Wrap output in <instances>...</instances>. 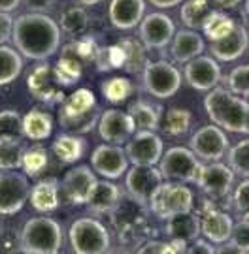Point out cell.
Here are the masks:
<instances>
[{
	"label": "cell",
	"instance_id": "obj_26",
	"mask_svg": "<svg viewBox=\"0 0 249 254\" xmlns=\"http://www.w3.org/2000/svg\"><path fill=\"white\" fill-rule=\"evenodd\" d=\"M28 201L38 213L55 211L61 203V185H59V181L49 177V179H42V181L34 183L32 189H30Z\"/></svg>",
	"mask_w": 249,
	"mask_h": 254
},
{
	"label": "cell",
	"instance_id": "obj_7",
	"mask_svg": "<svg viewBox=\"0 0 249 254\" xmlns=\"http://www.w3.org/2000/svg\"><path fill=\"white\" fill-rule=\"evenodd\" d=\"M194 207V196L193 190L183 185V183H170L165 181L163 187L153 196L149 203V211L159 218L168 220L174 215L181 213H191Z\"/></svg>",
	"mask_w": 249,
	"mask_h": 254
},
{
	"label": "cell",
	"instance_id": "obj_59",
	"mask_svg": "<svg viewBox=\"0 0 249 254\" xmlns=\"http://www.w3.org/2000/svg\"><path fill=\"white\" fill-rule=\"evenodd\" d=\"M246 13H248V17H249V0H246Z\"/></svg>",
	"mask_w": 249,
	"mask_h": 254
},
{
	"label": "cell",
	"instance_id": "obj_51",
	"mask_svg": "<svg viewBox=\"0 0 249 254\" xmlns=\"http://www.w3.org/2000/svg\"><path fill=\"white\" fill-rule=\"evenodd\" d=\"M187 254H215V249L206 239H196L187 247Z\"/></svg>",
	"mask_w": 249,
	"mask_h": 254
},
{
	"label": "cell",
	"instance_id": "obj_13",
	"mask_svg": "<svg viewBox=\"0 0 249 254\" xmlns=\"http://www.w3.org/2000/svg\"><path fill=\"white\" fill-rule=\"evenodd\" d=\"M234 177L236 175L227 164L210 162L202 164V170L198 173L196 185L210 200H227L232 194Z\"/></svg>",
	"mask_w": 249,
	"mask_h": 254
},
{
	"label": "cell",
	"instance_id": "obj_49",
	"mask_svg": "<svg viewBox=\"0 0 249 254\" xmlns=\"http://www.w3.org/2000/svg\"><path fill=\"white\" fill-rule=\"evenodd\" d=\"M21 4H25L28 13H47L57 6V0H23Z\"/></svg>",
	"mask_w": 249,
	"mask_h": 254
},
{
	"label": "cell",
	"instance_id": "obj_14",
	"mask_svg": "<svg viewBox=\"0 0 249 254\" xmlns=\"http://www.w3.org/2000/svg\"><path fill=\"white\" fill-rule=\"evenodd\" d=\"M27 89L38 102H44L47 106L65 102L63 87L57 81L53 66L47 63H42L36 68H32V72L27 77Z\"/></svg>",
	"mask_w": 249,
	"mask_h": 254
},
{
	"label": "cell",
	"instance_id": "obj_4",
	"mask_svg": "<svg viewBox=\"0 0 249 254\" xmlns=\"http://www.w3.org/2000/svg\"><path fill=\"white\" fill-rule=\"evenodd\" d=\"M68 239L74 254H106L111 249L108 228L91 217L74 220L68 230Z\"/></svg>",
	"mask_w": 249,
	"mask_h": 254
},
{
	"label": "cell",
	"instance_id": "obj_32",
	"mask_svg": "<svg viewBox=\"0 0 249 254\" xmlns=\"http://www.w3.org/2000/svg\"><path fill=\"white\" fill-rule=\"evenodd\" d=\"M102 111L100 108L92 109L85 115H66L59 111V125L65 130L66 134H76V136H82L87 134L89 130L98 125V119H100Z\"/></svg>",
	"mask_w": 249,
	"mask_h": 254
},
{
	"label": "cell",
	"instance_id": "obj_37",
	"mask_svg": "<svg viewBox=\"0 0 249 254\" xmlns=\"http://www.w3.org/2000/svg\"><path fill=\"white\" fill-rule=\"evenodd\" d=\"M119 46L125 53V70L127 72H142L148 64L146 59V47L136 38H121Z\"/></svg>",
	"mask_w": 249,
	"mask_h": 254
},
{
	"label": "cell",
	"instance_id": "obj_11",
	"mask_svg": "<svg viewBox=\"0 0 249 254\" xmlns=\"http://www.w3.org/2000/svg\"><path fill=\"white\" fill-rule=\"evenodd\" d=\"M189 149L194 153L198 160L204 162H219L229 153L231 143L225 130L215 125H206L198 128L189 139Z\"/></svg>",
	"mask_w": 249,
	"mask_h": 254
},
{
	"label": "cell",
	"instance_id": "obj_31",
	"mask_svg": "<svg viewBox=\"0 0 249 254\" xmlns=\"http://www.w3.org/2000/svg\"><path fill=\"white\" fill-rule=\"evenodd\" d=\"M61 32H65L66 36L72 40L87 36V27H89V15L83 6H70L63 11L61 21H59Z\"/></svg>",
	"mask_w": 249,
	"mask_h": 254
},
{
	"label": "cell",
	"instance_id": "obj_41",
	"mask_svg": "<svg viewBox=\"0 0 249 254\" xmlns=\"http://www.w3.org/2000/svg\"><path fill=\"white\" fill-rule=\"evenodd\" d=\"M23 115L15 109L0 111V139H13L23 141Z\"/></svg>",
	"mask_w": 249,
	"mask_h": 254
},
{
	"label": "cell",
	"instance_id": "obj_9",
	"mask_svg": "<svg viewBox=\"0 0 249 254\" xmlns=\"http://www.w3.org/2000/svg\"><path fill=\"white\" fill-rule=\"evenodd\" d=\"M163 183H165V177L157 166H132L125 173L127 196L148 209L153 196L163 187Z\"/></svg>",
	"mask_w": 249,
	"mask_h": 254
},
{
	"label": "cell",
	"instance_id": "obj_12",
	"mask_svg": "<svg viewBox=\"0 0 249 254\" xmlns=\"http://www.w3.org/2000/svg\"><path fill=\"white\" fill-rule=\"evenodd\" d=\"M196 215L200 218V234L206 237V241H210L212 245H223L231 241L234 220L229 213L217 207L213 200H204L202 207Z\"/></svg>",
	"mask_w": 249,
	"mask_h": 254
},
{
	"label": "cell",
	"instance_id": "obj_34",
	"mask_svg": "<svg viewBox=\"0 0 249 254\" xmlns=\"http://www.w3.org/2000/svg\"><path fill=\"white\" fill-rule=\"evenodd\" d=\"M23 72V57L17 49L0 46V87L15 81Z\"/></svg>",
	"mask_w": 249,
	"mask_h": 254
},
{
	"label": "cell",
	"instance_id": "obj_8",
	"mask_svg": "<svg viewBox=\"0 0 249 254\" xmlns=\"http://www.w3.org/2000/svg\"><path fill=\"white\" fill-rule=\"evenodd\" d=\"M183 81V72L177 70L168 61L148 63L142 70V87L155 98H170L179 91Z\"/></svg>",
	"mask_w": 249,
	"mask_h": 254
},
{
	"label": "cell",
	"instance_id": "obj_58",
	"mask_svg": "<svg viewBox=\"0 0 249 254\" xmlns=\"http://www.w3.org/2000/svg\"><path fill=\"white\" fill-rule=\"evenodd\" d=\"M82 6H94V4H98V2H102V0H78Z\"/></svg>",
	"mask_w": 249,
	"mask_h": 254
},
{
	"label": "cell",
	"instance_id": "obj_21",
	"mask_svg": "<svg viewBox=\"0 0 249 254\" xmlns=\"http://www.w3.org/2000/svg\"><path fill=\"white\" fill-rule=\"evenodd\" d=\"M85 66H87V63L82 59V55H80L74 42L66 44L61 49V57H59L57 64L53 66V72H55L59 85L63 89L76 85V83L82 79V73L85 70Z\"/></svg>",
	"mask_w": 249,
	"mask_h": 254
},
{
	"label": "cell",
	"instance_id": "obj_28",
	"mask_svg": "<svg viewBox=\"0 0 249 254\" xmlns=\"http://www.w3.org/2000/svg\"><path fill=\"white\" fill-rule=\"evenodd\" d=\"M129 115L132 117L134 125H136V132H155L161 125V117H163V108L155 106L151 102L136 100L129 104Z\"/></svg>",
	"mask_w": 249,
	"mask_h": 254
},
{
	"label": "cell",
	"instance_id": "obj_18",
	"mask_svg": "<svg viewBox=\"0 0 249 254\" xmlns=\"http://www.w3.org/2000/svg\"><path fill=\"white\" fill-rule=\"evenodd\" d=\"M183 77L187 85L193 87L194 91L210 92L221 81V66L213 57L200 55L185 64Z\"/></svg>",
	"mask_w": 249,
	"mask_h": 254
},
{
	"label": "cell",
	"instance_id": "obj_55",
	"mask_svg": "<svg viewBox=\"0 0 249 254\" xmlns=\"http://www.w3.org/2000/svg\"><path fill=\"white\" fill-rule=\"evenodd\" d=\"M215 4H219L221 8H227V9H231V8H236L238 4H240L242 0H213Z\"/></svg>",
	"mask_w": 249,
	"mask_h": 254
},
{
	"label": "cell",
	"instance_id": "obj_45",
	"mask_svg": "<svg viewBox=\"0 0 249 254\" xmlns=\"http://www.w3.org/2000/svg\"><path fill=\"white\" fill-rule=\"evenodd\" d=\"M187 243L181 241H157V239H151L146 241L138 247V251L134 254H187Z\"/></svg>",
	"mask_w": 249,
	"mask_h": 254
},
{
	"label": "cell",
	"instance_id": "obj_62",
	"mask_svg": "<svg viewBox=\"0 0 249 254\" xmlns=\"http://www.w3.org/2000/svg\"><path fill=\"white\" fill-rule=\"evenodd\" d=\"M57 254H59V253H57Z\"/></svg>",
	"mask_w": 249,
	"mask_h": 254
},
{
	"label": "cell",
	"instance_id": "obj_30",
	"mask_svg": "<svg viewBox=\"0 0 249 254\" xmlns=\"http://www.w3.org/2000/svg\"><path fill=\"white\" fill-rule=\"evenodd\" d=\"M51 151L61 164H74L83 156L85 151V139L76 134H63L53 141Z\"/></svg>",
	"mask_w": 249,
	"mask_h": 254
},
{
	"label": "cell",
	"instance_id": "obj_19",
	"mask_svg": "<svg viewBox=\"0 0 249 254\" xmlns=\"http://www.w3.org/2000/svg\"><path fill=\"white\" fill-rule=\"evenodd\" d=\"M92 170L104 179H119L129 172V158L125 154V147L102 143L91 154Z\"/></svg>",
	"mask_w": 249,
	"mask_h": 254
},
{
	"label": "cell",
	"instance_id": "obj_53",
	"mask_svg": "<svg viewBox=\"0 0 249 254\" xmlns=\"http://www.w3.org/2000/svg\"><path fill=\"white\" fill-rule=\"evenodd\" d=\"M21 2H23V0H0V11L9 13V11L17 9L19 6H21Z\"/></svg>",
	"mask_w": 249,
	"mask_h": 254
},
{
	"label": "cell",
	"instance_id": "obj_54",
	"mask_svg": "<svg viewBox=\"0 0 249 254\" xmlns=\"http://www.w3.org/2000/svg\"><path fill=\"white\" fill-rule=\"evenodd\" d=\"M149 4H153L155 8H174V6H177V4H181L183 0H148Z\"/></svg>",
	"mask_w": 249,
	"mask_h": 254
},
{
	"label": "cell",
	"instance_id": "obj_43",
	"mask_svg": "<svg viewBox=\"0 0 249 254\" xmlns=\"http://www.w3.org/2000/svg\"><path fill=\"white\" fill-rule=\"evenodd\" d=\"M229 168L234 172V175L249 179V137L229 149Z\"/></svg>",
	"mask_w": 249,
	"mask_h": 254
},
{
	"label": "cell",
	"instance_id": "obj_35",
	"mask_svg": "<svg viewBox=\"0 0 249 254\" xmlns=\"http://www.w3.org/2000/svg\"><path fill=\"white\" fill-rule=\"evenodd\" d=\"M96 108H98V104H96L94 94L89 89H78L70 96H66L59 111L66 113V115H85Z\"/></svg>",
	"mask_w": 249,
	"mask_h": 254
},
{
	"label": "cell",
	"instance_id": "obj_42",
	"mask_svg": "<svg viewBox=\"0 0 249 254\" xmlns=\"http://www.w3.org/2000/svg\"><path fill=\"white\" fill-rule=\"evenodd\" d=\"M47 168V153L44 147L32 145L27 147V151L23 154V162H21V170L27 175L28 179H34Z\"/></svg>",
	"mask_w": 249,
	"mask_h": 254
},
{
	"label": "cell",
	"instance_id": "obj_33",
	"mask_svg": "<svg viewBox=\"0 0 249 254\" xmlns=\"http://www.w3.org/2000/svg\"><path fill=\"white\" fill-rule=\"evenodd\" d=\"M234 27H236V21L231 15L223 13L219 9H212V13L204 21L202 32L204 36L213 44V42H219V40L229 36L232 30H234Z\"/></svg>",
	"mask_w": 249,
	"mask_h": 254
},
{
	"label": "cell",
	"instance_id": "obj_23",
	"mask_svg": "<svg viewBox=\"0 0 249 254\" xmlns=\"http://www.w3.org/2000/svg\"><path fill=\"white\" fill-rule=\"evenodd\" d=\"M108 15L117 30H132L146 17V0H111Z\"/></svg>",
	"mask_w": 249,
	"mask_h": 254
},
{
	"label": "cell",
	"instance_id": "obj_38",
	"mask_svg": "<svg viewBox=\"0 0 249 254\" xmlns=\"http://www.w3.org/2000/svg\"><path fill=\"white\" fill-rule=\"evenodd\" d=\"M212 13L208 0H187L181 6V21L189 30H202L204 21Z\"/></svg>",
	"mask_w": 249,
	"mask_h": 254
},
{
	"label": "cell",
	"instance_id": "obj_5",
	"mask_svg": "<svg viewBox=\"0 0 249 254\" xmlns=\"http://www.w3.org/2000/svg\"><path fill=\"white\" fill-rule=\"evenodd\" d=\"M148 215L149 209L140 205L129 196H123L119 205L110 213V218L113 222V230L119 236L123 243L127 241H140L146 228H148Z\"/></svg>",
	"mask_w": 249,
	"mask_h": 254
},
{
	"label": "cell",
	"instance_id": "obj_61",
	"mask_svg": "<svg viewBox=\"0 0 249 254\" xmlns=\"http://www.w3.org/2000/svg\"><path fill=\"white\" fill-rule=\"evenodd\" d=\"M0 224H2V222H0Z\"/></svg>",
	"mask_w": 249,
	"mask_h": 254
},
{
	"label": "cell",
	"instance_id": "obj_6",
	"mask_svg": "<svg viewBox=\"0 0 249 254\" xmlns=\"http://www.w3.org/2000/svg\"><path fill=\"white\" fill-rule=\"evenodd\" d=\"M163 177L170 183H196L202 162L194 156L189 147L175 145L166 149L157 166Z\"/></svg>",
	"mask_w": 249,
	"mask_h": 254
},
{
	"label": "cell",
	"instance_id": "obj_3",
	"mask_svg": "<svg viewBox=\"0 0 249 254\" xmlns=\"http://www.w3.org/2000/svg\"><path fill=\"white\" fill-rule=\"evenodd\" d=\"M19 247L32 254H57L63 247V228L49 217H32L21 228Z\"/></svg>",
	"mask_w": 249,
	"mask_h": 254
},
{
	"label": "cell",
	"instance_id": "obj_2",
	"mask_svg": "<svg viewBox=\"0 0 249 254\" xmlns=\"http://www.w3.org/2000/svg\"><path fill=\"white\" fill-rule=\"evenodd\" d=\"M204 109L215 127L234 134H246L249 102L229 89L215 87L204 98Z\"/></svg>",
	"mask_w": 249,
	"mask_h": 254
},
{
	"label": "cell",
	"instance_id": "obj_48",
	"mask_svg": "<svg viewBox=\"0 0 249 254\" xmlns=\"http://www.w3.org/2000/svg\"><path fill=\"white\" fill-rule=\"evenodd\" d=\"M231 243L249 253V217H240L238 222H234Z\"/></svg>",
	"mask_w": 249,
	"mask_h": 254
},
{
	"label": "cell",
	"instance_id": "obj_36",
	"mask_svg": "<svg viewBox=\"0 0 249 254\" xmlns=\"http://www.w3.org/2000/svg\"><path fill=\"white\" fill-rule=\"evenodd\" d=\"M193 125V115L189 109L183 108H172L165 113V123H163V130L165 134L170 137H181L189 134Z\"/></svg>",
	"mask_w": 249,
	"mask_h": 254
},
{
	"label": "cell",
	"instance_id": "obj_56",
	"mask_svg": "<svg viewBox=\"0 0 249 254\" xmlns=\"http://www.w3.org/2000/svg\"><path fill=\"white\" fill-rule=\"evenodd\" d=\"M106 254H132V251H129L127 247H113Z\"/></svg>",
	"mask_w": 249,
	"mask_h": 254
},
{
	"label": "cell",
	"instance_id": "obj_10",
	"mask_svg": "<svg viewBox=\"0 0 249 254\" xmlns=\"http://www.w3.org/2000/svg\"><path fill=\"white\" fill-rule=\"evenodd\" d=\"M30 179L17 170L0 172V215H17L30 198Z\"/></svg>",
	"mask_w": 249,
	"mask_h": 254
},
{
	"label": "cell",
	"instance_id": "obj_20",
	"mask_svg": "<svg viewBox=\"0 0 249 254\" xmlns=\"http://www.w3.org/2000/svg\"><path fill=\"white\" fill-rule=\"evenodd\" d=\"M96 175L87 166H76L68 170L61 183V190L66 196V200L74 205H87L92 190L96 187Z\"/></svg>",
	"mask_w": 249,
	"mask_h": 254
},
{
	"label": "cell",
	"instance_id": "obj_22",
	"mask_svg": "<svg viewBox=\"0 0 249 254\" xmlns=\"http://www.w3.org/2000/svg\"><path fill=\"white\" fill-rule=\"evenodd\" d=\"M249 47V32L246 25L236 23V27L227 38H223L219 42L210 44V53L215 61L219 63H232L236 59H240L242 55L248 51Z\"/></svg>",
	"mask_w": 249,
	"mask_h": 254
},
{
	"label": "cell",
	"instance_id": "obj_24",
	"mask_svg": "<svg viewBox=\"0 0 249 254\" xmlns=\"http://www.w3.org/2000/svg\"><path fill=\"white\" fill-rule=\"evenodd\" d=\"M206 49L204 38L196 30H177L174 40L170 42V57L177 64H187L193 59L200 57Z\"/></svg>",
	"mask_w": 249,
	"mask_h": 254
},
{
	"label": "cell",
	"instance_id": "obj_27",
	"mask_svg": "<svg viewBox=\"0 0 249 254\" xmlns=\"http://www.w3.org/2000/svg\"><path fill=\"white\" fill-rule=\"evenodd\" d=\"M123 190L113 181H98L91 198L87 201V207L92 213H108L110 215L113 209L119 205L123 200Z\"/></svg>",
	"mask_w": 249,
	"mask_h": 254
},
{
	"label": "cell",
	"instance_id": "obj_50",
	"mask_svg": "<svg viewBox=\"0 0 249 254\" xmlns=\"http://www.w3.org/2000/svg\"><path fill=\"white\" fill-rule=\"evenodd\" d=\"M13 19L9 13H4L0 11V46H4L8 40H11L13 36Z\"/></svg>",
	"mask_w": 249,
	"mask_h": 254
},
{
	"label": "cell",
	"instance_id": "obj_52",
	"mask_svg": "<svg viewBox=\"0 0 249 254\" xmlns=\"http://www.w3.org/2000/svg\"><path fill=\"white\" fill-rule=\"evenodd\" d=\"M215 254H248V253L242 251L240 247H236L234 243H231V241H227V243H223V245H217Z\"/></svg>",
	"mask_w": 249,
	"mask_h": 254
},
{
	"label": "cell",
	"instance_id": "obj_60",
	"mask_svg": "<svg viewBox=\"0 0 249 254\" xmlns=\"http://www.w3.org/2000/svg\"><path fill=\"white\" fill-rule=\"evenodd\" d=\"M246 134H249V117H248V127H246Z\"/></svg>",
	"mask_w": 249,
	"mask_h": 254
},
{
	"label": "cell",
	"instance_id": "obj_29",
	"mask_svg": "<svg viewBox=\"0 0 249 254\" xmlns=\"http://www.w3.org/2000/svg\"><path fill=\"white\" fill-rule=\"evenodd\" d=\"M53 132V115L42 109H30L23 115V134L30 141L47 139Z\"/></svg>",
	"mask_w": 249,
	"mask_h": 254
},
{
	"label": "cell",
	"instance_id": "obj_39",
	"mask_svg": "<svg viewBox=\"0 0 249 254\" xmlns=\"http://www.w3.org/2000/svg\"><path fill=\"white\" fill-rule=\"evenodd\" d=\"M100 91L104 94V98L111 104H119V102H127L134 92V85L129 77L125 75H115L110 77L106 81H102Z\"/></svg>",
	"mask_w": 249,
	"mask_h": 254
},
{
	"label": "cell",
	"instance_id": "obj_40",
	"mask_svg": "<svg viewBox=\"0 0 249 254\" xmlns=\"http://www.w3.org/2000/svg\"><path fill=\"white\" fill-rule=\"evenodd\" d=\"M25 151H27V147L23 145V141L0 139V172L19 170Z\"/></svg>",
	"mask_w": 249,
	"mask_h": 254
},
{
	"label": "cell",
	"instance_id": "obj_1",
	"mask_svg": "<svg viewBox=\"0 0 249 254\" xmlns=\"http://www.w3.org/2000/svg\"><path fill=\"white\" fill-rule=\"evenodd\" d=\"M13 44L21 57L46 63L61 49V27L47 13H23L13 23Z\"/></svg>",
	"mask_w": 249,
	"mask_h": 254
},
{
	"label": "cell",
	"instance_id": "obj_47",
	"mask_svg": "<svg viewBox=\"0 0 249 254\" xmlns=\"http://www.w3.org/2000/svg\"><path fill=\"white\" fill-rule=\"evenodd\" d=\"M231 205L238 217H249V179H244L234 189L231 194Z\"/></svg>",
	"mask_w": 249,
	"mask_h": 254
},
{
	"label": "cell",
	"instance_id": "obj_16",
	"mask_svg": "<svg viewBox=\"0 0 249 254\" xmlns=\"http://www.w3.org/2000/svg\"><path fill=\"white\" fill-rule=\"evenodd\" d=\"M140 42L146 49H165L175 36L174 21L163 11H153L142 19L138 27Z\"/></svg>",
	"mask_w": 249,
	"mask_h": 254
},
{
	"label": "cell",
	"instance_id": "obj_57",
	"mask_svg": "<svg viewBox=\"0 0 249 254\" xmlns=\"http://www.w3.org/2000/svg\"><path fill=\"white\" fill-rule=\"evenodd\" d=\"M8 254H32L30 251H27V249H23V247H17V249H11V251H8Z\"/></svg>",
	"mask_w": 249,
	"mask_h": 254
},
{
	"label": "cell",
	"instance_id": "obj_17",
	"mask_svg": "<svg viewBox=\"0 0 249 254\" xmlns=\"http://www.w3.org/2000/svg\"><path fill=\"white\" fill-rule=\"evenodd\" d=\"M96 130H98V136L106 143L123 145L136 134V125L129 115V111L106 109V111H102L100 119H98Z\"/></svg>",
	"mask_w": 249,
	"mask_h": 254
},
{
	"label": "cell",
	"instance_id": "obj_63",
	"mask_svg": "<svg viewBox=\"0 0 249 254\" xmlns=\"http://www.w3.org/2000/svg\"><path fill=\"white\" fill-rule=\"evenodd\" d=\"M248 49H249V47H248Z\"/></svg>",
	"mask_w": 249,
	"mask_h": 254
},
{
	"label": "cell",
	"instance_id": "obj_15",
	"mask_svg": "<svg viewBox=\"0 0 249 254\" xmlns=\"http://www.w3.org/2000/svg\"><path fill=\"white\" fill-rule=\"evenodd\" d=\"M163 149V137L155 132H136L125 143V154L132 166H159Z\"/></svg>",
	"mask_w": 249,
	"mask_h": 254
},
{
	"label": "cell",
	"instance_id": "obj_25",
	"mask_svg": "<svg viewBox=\"0 0 249 254\" xmlns=\"http://www.w3.org/2000/svg\"><path fill=\"white\" fill-rule=\"evenodd\" d=\"M166 237L172 241H181V243H193L200 236V218L196 213H181L174 215L166 220Z\"/></svg>",
	"mask_w": 249,
	"mask_h": 254
},
{
	"label": "cell",
	"instance_id": "obj_44",
	"mask_svg": "<svg viewBox=\"0 0 249 254\" xmlns=\"http://www.w3.org/2000/svg\"><path fill=\"white\" fill-rule=\"evenodd\" d=\"M94 64H96L98 70H104V72L117 70V68H123V66H125V53H123V49H121L119 44L100 47L96 59H94Z\"/></svg>",
	"mask_w": 249,
	"mask_h": 254
},
{
	"label": "cell",
	"instance_id": "obj_46",
	"mask_svg": "<svg viewBox=\"0 0 249 254\" xmlns=\"http://www.w3.org/2000/svg\"><path fill=\"white\" fill-rule=\"evenodd\" d=\"M227 89L242 98H249V64L236 66L227 77Z\"/></svg>",
	"mask_w": 249,
	"mask_h": 254
}]
</instances>
